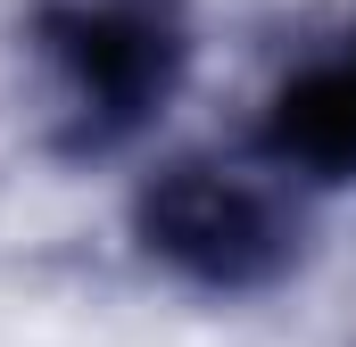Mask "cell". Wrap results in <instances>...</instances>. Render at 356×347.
<instances>
[{"label": "cell", "instance_id": "6da1fadb", "mask_svg": "<svg viewBox=\"0 0 356 347\" xmlns=\"http://www.w3.org/2000/svg\"><path fill=\"white\" fill-rule=\"evenodd\" d=\"M33 58L50 83V133L67 158L124 149L158 124L191 67V8L182 0H42Z\"/></svg>", "mask_w": 356, "mask_h": 347}, {"label": "cell", "instance_id": "7a4b0ae2", "mask_svg": "<svg viewBox=\"0 0 356 347\" xmlns=\"http://www.w3.org/2000/svg\"><path fill=\"white\" fill-rule=\"evenodd\" d=\"M133 240L141 257L166 264L175 281L207 289V298H249L273 289L298 264V198L290 182L257 158H166L133 190Z\"/></svg>", "mask_w": 356, "mask_h": 347}, {"label": "cell", "instance_id": "3957f363", "mask_svg": "<svg viewBox=\"0 0 356 347\" xmlns=\"http://www.w3.org/2000/svg\"><path fill=\"white\" fill-rule=\"evenodd\" d=\"M257 158H266L282 182H307V190L356 182V42L298 58V67L266 91Z\"/></svg>", "mask_w": 356, "mask_h": 347}]
</instances>
